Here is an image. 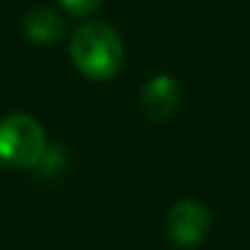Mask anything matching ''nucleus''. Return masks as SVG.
Listing matches in <instances>:
<instances>
[{"mask_svg": "<svg viewBox=\"0 0 250 250\" xmlns=\"http://www.w3.org/2000/svg\"><path fill=\"white\" fill-rule=\"evenodd\" d=\"M74 66L91 81H108L123 66V40L115 27L101 20L81 25L69 44Z\"/></svg>", "mask_w": 250, "mask_h": 250, "instance_id": "f257e3e1", "label": "nucleus"}, {"mask_svg": "<svg viewBox=\"0 0 250 250\" xmlns=\"http://www.w3.org/2000/svg\"><path fill=\"white\" fill-rule=\"evenodd\" d=\"M47 135L30 113H10L0 118V167L27 169L42 162Z\"/></svg>", "mask_w": 250, "mask_h": 250, "instance_id": "f03ea898", "label": "nucleus"}, {"mask_svg": "<svg viewBox=\"0 0 250 250\" xmlns=\"http://www.w3.org/2000/svg\"><path fill=\"white\" fill-rule=\"evenodd\" d=\"M165 230L174 245L196 248L206 240V235L211 230V211L196 199L177 201L167 213Z\"/></svg>", "mask_w": 250, "mask_h": 250, "instance_id": "7ed1b4c3", "label": "nucleus"}, {"mask_svg": "<svg viewBox=\"0 0 250 250\" xmlns=\"http://www.w3.org/2000/svg\"><path fill=\"white\" fill-rule=\"evenodd\" d=\"M179 105V81L172 74L152 76L138 96V108L147 120H167Z\"/></svg>", "mask_w": 250, "mask_h": 250, "instance_id": "20e7f679", "label": "nucleus"}, {"mask_svg": "<svg viewBox=\"0 0 250 250\" xmlns=\"http://www.w3.org/2000/svg\"><path fill=\"white\" fill-rule=\"evenodd\" d=\"M64 32H66L64 20L49 8H37L25 18V35L35 44H54L64 37Z\"/></svg>", "mask_w": 250, "mask_h": 250, "instance_id": "39448f33", "label": "nucleus"}, {"mask_svg": "<svg viewBox=\"0 0 250 250\" xmlns=\"http://www.w3.org/2000/svg\"><path fill=\"white\" fill-rule=\"evenodd\" d=\"M59 5L74 18H88L98 10L101 0H59Z\"/></svg>", "mask_w": 250, "mask_h": 250, "instance_id": "423d86ee", "label": "nucleus"}]
</instances>
